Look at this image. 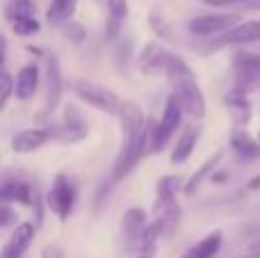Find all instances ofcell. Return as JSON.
Here are the masks:
<instances>
[{
  "label": "cell",
  "mask_w": 260,
  "mask_h": 258,
  "mask_svg": "<svg viewBox=\"0 0 260 258\" xmlns=\"http://www.w3.org/2000/svg\"><path fill=\"white\" fill-rule=\"evenodd\" d=\"M108 7V16L117 18V21H126L128 18V0H105Z\"/></svg>",
  "instance_id": "f1b7e54d"
},
{
  "label": "cell",
  "mask_w": 260,
  "mask_h": 258,
  "mask_svg": "<svg viewBox=\"0 0 260 258\" xmlns=\"http://www.w3.org/2000/svg\"><path fill=\"white\" fill-rule=\"evenodd\" d=\"M153 213H155V219L153 222L157 224L160 229V236L162 238H169L171 233L178 229V222H180V206L176 201L171 204H162V201H155L153 204Z\"/></svg>",
  "instance_id": "e0dca14e"
},
{
  "label": "cell",
  "mask_w": 260,
  "mask_h": 258,
  "mask_svg": "<svg viewBox=\"0 0 260 258\" xmlns=\"http://www.w3.org/2000/svg\"><path fill=\"white\" fill-rule=\"evenodd\" d=\"M206 5H212V7H231V5H240V3H251L256 5L258 0H203Z\"/></svg>",
  "instance_id": "d590c367"
},
{
  "label": "cell",
  "mask_w": 260,
  "mask_h": 258,
  "mask_svg": "<svg viewBox=\"0 0 260 258\" xmlns=\"http://www.w3.org/2000/svg\"><path fill=\"white\" fill-rule=\"evenodd\" d=\"M0 258H23V251L18 249L12 240H7L5 242V247L0 249Z\"/></svg>",
  "instance_id": "e575fe53"
},
{
  "label": "cell",
  "mask_w": 260,
  "mask_h": 258,
  "mask_svg": "<svg viewBox=\"0 0 260 258\" xmlns=\"http://www.w3.org/2000/svg\"><path fill=\"white\" fill-rule=\"evenodd\" d=\"M76 199H78V190L73 185V181L67 174H57L53 181V187L46 195V206L64 222V219L71 217L73 208H76Z\"/></svg>",
  "instance_id": "5b68a950"
},
{
  "label": "cell",
  "mask_w": 260,
  "mask_h": 258,
  "mask_svg": "<svg viewBox=\"0 0 260 258\" xmlns=\"http://www.w3.org/2000/svg\"><path fill=\"white\" fill-rule=\"evenodd\" d=\"M183 190V176H162L155 185V201H162V204H171L176 201V192Z\"/></svg>",
  "instance_id": "603a6c76"
},
{
  "label": "cell",
  "mask_w": 260,
  "mask_h": 258,
  "mask_svg": "<svg viewBox=\"0 0 260 258\" xmlns=\"http://www.w3.org/2000/svg\"><path fill=\"white\" fill-rule=\"evenodd\" d=\"M12 30H14V35H18V37H30V35H37V32L41 30V23L37 21L35 16L18 18V21L12 23Z\"/></svg>",
  "instance_id": "83f0119b"
},
{
  "label": "cell",
  "mask_w": 260,
  "mask_h": 258,
  "mask_svg": "<svg viewBox=\"0 0 260 258\" xmlns=\"http://www.w3.org/2000/svg\"><path fill=\"white\" fill-rule=\"evenodd\" d=\"M247 254H251V256H260V240H258V242H251V245H249Z\"/></svg>",
  "instance_id": "ab89813d"
},
{
  "label": "cell",
  "mask_w": 260,
  "mask_h": 258,
  "mask_svg": "<svg viewBox=\"0 0 260 258\" xmlns=\"http://www.w3.org/2000/svg\"><path fill=\"white\" fill-rule=\"evenodd\" d=\"M167 57H169V50H165L157 41H148L137 55V69L144 76H160L165 73Z\"/></svg>",
  "instance_id": "7c38bea8"
},
{
  "label": "cell",
  "mask_w": 260,
  "mask_h": 258,
  "mask_svg": "<svg viewBox=\"0 0 260 258\" xmlns=\"http://www.w3.org/2000/svg\"><path fill=\"white\" fill-rule=\"evenodd\" d=\"M146 227H148L146 213H144L142 208H128L126 213H123L121 238H123L126 251H139V245H142V238H144Z\"/></svg>",
  "instance_id": "9c48e42d"
},
{
  "label": "cell",
  "mask_w": 260,
  "mask_h": 258,
  "mask_svg": "<svg viewBox=\"0 0 260 258\" xmlns=\"http://www.w3.org/2000/svg\"><path fill=\"white\" fill-rule=\"evenodd\" d=\"M39 80H41V71L35 62L21 67V71L16 73V82H14V96L18 101H30L39 89Z\"/></svg>",
  "instance_id": "4fadbf2b"
},
{
  "label": "cell",
  "mask_w": 260,
  "mask_h": 258,
  "mask_svg": "<svg viewBox=\"0 0 260 258\" xmlns=\"http://www.w3.org/2000/svg\"><path fill=\"white\" fill-rule=\"evenodd\" d=\"M14 96V80L12 76H3L0 78V112L7 108L9 99Z\"/></svg>",
  "instance_id": "f546056e"
},
{
  "label": "cell",
  "mask_w": 260,
  "mask_h": 258,
  "mask_svg": "<svg viewBox=\"0 0 260 258\" xmlns=\"http://www.w3.org/2000/svg\"><path fill=\"white\" fill-rule=\"evenodd\" d=\"M27 53L37 55V57H44V50H41L39 46H27Z\"/></svg>",
  "instance_id": "60d3db41"
},
{
  "label": "cell",
  "mask_w": 260,
  "mask_h": 258,
  "mask_svg": "<svg viewBox=\"0 0 260 258\" xmlns=\"http://www.w3.org/2000/svg\"><path fill=\"white\" fill-rule=\"evenodd\" d=\"M35 231H37L35 224L23 222V224H18V227H16V231L12 233V238H9V240H12L14 245H16L18 249L23 251V254H25V251L30 249L32 240H35Z\"/></svg>",
  "instance_id": "d4e9b609"
},
{
  "label": "cell",
  "mask_w": 260,
  "mask_h": 258,
  "mask_svg": "<svg viewBox=\"0 0 260 258\" xmlns=\"http://www.w3.org/2000/svg\"><path fill=\"white\" fill-rule=\"evenodd\" d=\"M229 142H231L233 153L238 155L240 160H244V163H251V160L260 158V144H258V140H253V137L249 135L247 128H233Z\"/></svg>",
  "instance_id": "ac0fdd59"
},
{
  "label": "cell",
  "mask_w": 260,
  "mask_h": 258,
  "mask_svg": "<svg viewBox=\"0 0 260 258\" xmlns=\"http://www.w3.org/2000/svg\"><path fill=\"white\" fill-rule=\"evenodd\" d=\"M148 27H151L153 35L160 37L162 41H171V44L176 41V32H174V27L169 25V21L165 18V14H162V9H160V7H153L151 12H148Z\"/></svg>",
  "instance_id": "7402d4cb"
},
{
  "label": "cell",
  "mask_w": 260,
  "mask_h": 258,
  "mask_svg": "<svg viewBox=\"0 0 260 258\" xmlns=\"http://www.w3.org/2000/svg\"><path fill=\"white\" fill-rule=\"evenodd\" d=\"M62 30H64V37H67L71 44L80 46V44H85V41H87V27L82 25V23H78V21H67V23L62 25Z\"/></svg>",
  "instance_id": "4316f807"
},
{
  "label": "cell",
  "mask_w": 260,
  "mask_h": 258,
  "mask_svg": "<svg viewBox=\"0 0 260 258\" xmlns=\"http://www.w3.org/2000/svg\"><path fill=\"white\" fill-rule=\"evenodd\" d=\"M53 140V128H23L12 135V151L14 153H35Z\"/></svg>",
  "instance_id": "30bf717a"
},
{
  "label": "cell",
  "mask_w": 260,
  "mask_h": 258,
  "mask_svg": "<svg viewBox=\"0 0 260 258\" xmlns=\"http://www.w3.org/2000/svg\"><path fill=\"white\" fill-rule=\"evenodd\" d=\"M212 183H217V185H221V181H229V174H226L224 172V169H221V172H215V174H212Z\"/></svg>",
  "instance_id": "74e56055"
},
{
  "label": "cell",
  "mask_w": 260,
  "mask_h": 258,
  "mask_svg": "<svg viewBox=\"0 0 260 258\" xmlns=\"http://www.w3.org/2000/svg\"><path fill=\"white\" fill-rule=\"evenodd\" d=\"M9 76V69H7V39L5 35H0V78Z\"/></svg>",
  "instance_id": "d6a6232c"
},
{
  "label": "cell",
  "mask_w": 260,
  "mask_h": 258,
  "mask_svg": "<svg viewBox=\"0 0 260 258\" xmlns=\"http://www.w3.org/2000/svg\"><path fill=\"white\" fill-rule=\"evenodd\" d=\"M165 76L171 82L176 96V101L183 108V114H189L192 119H203L206 117V99H203V91L199 87L194 71L183 57L169 53L167 57V67H165Z\"/></svg>",
  "instance_id": "7a4b0ae2"
},
{
  "label": "cell",
  "mask_w": 260,
  "mask_h": 258,
  "mask_svg": "<svg viewBox=\"0 0 260 258\" xmlns=\"http://www.w3.org/2000/svg\"><path fill=\"white\" fill-rule=\"evenodd\" d=\"M240 23V14H203V16L189 18L187 30L197 37H215L224 35L233 25Z\"/></svg>",
  "instance_id": "52a82bcc"
},
{
  "label": "cell",
  "mask_w": 260,
  "mask_h": 258,
  "mask_svg": "<svg viewBox=\"0 0 260 258\" xmlns=\"http://www.w3.org/2000/svg\"><path fill=\"white\" fill-rule=\"evenodd\" d=\"M73 94L80 101H85L87 105H91V108L101 110L105 114H117L119 108H121V101L112 89L91 80H76L73 82Z\"/></svg>",
  "instance_id": "3957f363"
},
{
  "label": "cell",
  "mask_w": 260,
  "mask_h": 258,
  "mask_svg": "<svg viewBox=\"0 0 260 258\" xmlns=\"http://www.w3.org/2000/svg\"><path fill=\"white\" fill-rule=\"evenodd\" d=\"M221 158H224V153H221V151H217V153H212L210 158L206 160V163H201V167H199L197 172H194L192 176H189L187 181L183 183V192H185V195H187V197L197 195L199 187H201L203 183H206V178H210L212 174L217 172V167H219Z\"/></svg>",
  "instance_id": "d6986e66"
},
{
  "label": "cell",
  "mask_w": 260,
  "mask_h": 258,
  "mask_svg": "<svg viewBox=\"0 0 260 258\" xmlns=\"http://www.w3.org/2000/svg\"><path fill=\"white\" fill-rule=\"evenodd\" d=\"M240 258H260V256H251V254H247V256H240Z\"/></svg>",
  "instance_id": "7bdbcfd3"
},
{
  "label": "cell",
  "mask_w": 260,
  "mask_h": 258,
  "mask_svg": "<svg viewBox=\"0 0 260 258\" xmlns=\"http://www.w3.org/2000/svg\"><path fill=\"white\" fill-rule=\"evenodd\" d=\"M16 210L12 208V206H7V204H0V229H7V227H12L14 222H16Z\"/></svg>",
  "instance_id": "4dcf8cb0"
},
{
  "label": "cell",
  "mask_w": 260,
  "mask_h": 258,
  "mask_svg": "<svg viewBox=\"0 0 260 258\" xmlns=\"http://www.w3.org/2000/svg\"><path fill=\"white\" fill-rule=\"evenodd\" d=\"M139 258H153V254H139Z\"/></svg>",
  "instance_id": "b9f144b4"
},
{
  "label": "cell",
  "mask_w": 260,
  "mask_h": 258,
  "mask_svg": "<svg viewBox=\"0 0 260 258\" xmlns=\"http://www.w3.org/2000/svg\"><path fill=\"white\" fill-rule=\"evenodd\" d=\"M41 258H62V251H59L57 247H46V249L41 251Z\"/></svg>",
  "instance_id": "8d00e7d4"
},
{
  "label": "cell",
  "mask_w": 260,
  "mask_h": 258,
  "mask_svg": "<svg viewBox=\"0 0 260 258\" xmlns=\"http://www.w3.org/2000/svg\"><path fill=\"white\" fill-rule=\"evenodd\" d=\"M35 190L27 181H5L0 183V204H21V206H32L35 204Z\"/></svg>",
  "instance_id": "5bb4252c"
},
{
  "label": "cell",
  "mask_w": 260,
  "mask_h": 258,
  "mask_svg": "<svg viewBox=\"0 0 260 258\" xmlns=\"http://www.w3.org/2000/svg\"><path fill=\"white\" fill-rule=\"evenodd\" d=\"M201 133H203V126H201V123H194V126H187V128H185L183 135H180L178 142H176V146L171 149V163H174V165L187 163V160L192 158L194 149H197Z\"/></svg>",
  "instance_id": "2e32d148"
},
{
  "label": "cell",
  "mask_w": 260,
  "mask_h": 258,
  "mask_svg": "<svg viewBox=\"0 0 260 258\" xmlns=\"http://www.w3.org/2000/svg\"><path fill=\"white\" fill-rule=\"evenodd\" d=\"M224 105L229 108L231 117H233V121H235V126L238 128L247 126V123L251 121L253 105H251V101H249V94L238 91V89H231L229 94L224 96Z\"/></svg>",
  "instance_id": "9a60e30c"
},
{
  "label": "cell",
  "mask_w": 260,
  "mask_h": 258,
  "mask_svg": "<svg viewBox=\"0 0 260 258\" xmlns=\"http://www.w3.org/2000/svg\"><path fill=\"white\" fill-rule=\"evenodd\" d=\"M231 67L235 71V85L233 89L249 91L260 85V53L253 50H235L231 57Z\"/></svg>",
  "instance_id": "277c9868"
},
{
  "label": "cell",
  "mask_w": 260,
  "mask_h": 258,
  "mask_svg": "<svg viewBox=\"0 0 260 258\" xmlns=\"http://www.w3.org/2000/svg\"><path fill=\"white\" fill-rule=\"evenodd\" d=\"M119 121L123 131V144L112 167V183H119L148 155V133H146V117L139 103L135 101H121L119 108Z\"/></svg>",
  "instance_id": "6da1fadb"
},
{
  "label": "cell",
  "mask_w": 260,
  "mask_h": 258,
  "mask_svg": "<svg viewBox=\"0 0 260 258\" xmlns=\"http://www.w3.org/2000/svg\"><path fill=\"white\" fill-rule=\"evenodd\" d=\"M59 99H62V69H59V59L55 55H46V103L44 114H50L57 108Z\"/></svg>",
  "instance_id": "8fae6325"
},
{
  "label": "cell",
  "mask_w": 260,
  "mask_h": 258,
  "mask_svg": "<svg viewBox=\"0 0 260 258\" xmlns=\"http://www.w3.org/2000/svg\"><path fill=\"white\" fill-rule=\"evenodd\" d=\"M224 245V233L217 229V231H210L208 236H203L197 245H192L187 251H185L180 258H215L217 251Z\"/></svg>",
  "instance_id": "ffe728a7"
},
{
  "label": "cell",
  "mask_w": 260,
  "mask_h": 258,
  "mask_svg": "<svg viewBox=\"0 0 260 258\" xmlns=\"http://www.w3.org/2000/svg\"><path fill=\"white\" fill-rule=\"evenodd\" d=\"M130 62H133V44H130V39L117 41V48H114V64H117V69L121 73H126Z\"/></svg>",
  "instance_id": "484cf974"
},
{
  "label": "cell",
  "mask_w": 260,
  "mask_h": 258,
  "mask_svg": "<svg viewBox=\"0 0 260 258\" xmlns=\"http://www.w3.org/2000/svg\"><path fill=\"white\" fill-rule=\"evenodd\" d=\"M247 190H249V192H256V190H260V176H253L251 181L247 183Z\"/></svg>",
  "instance_id": "f35d334b"
},
{
  "label": "cell",
  "mask_w": 260,
  "mask_h": 258,
  "mask_svg": "<svg viewBox=\"0 0 260 258\" xmlns=\"http://www.w3.org/2000/svg\"><path fill=\"white\" fill-rule=\"evenodd\" d=\"M53 133H55V142L76 144V142L85 140L89 128H87V121L80 114V110L73 108V105H67V108H64V123L53 128Z\"/></svg>",
  "instance_id": "ba28073f"
},
{
  "label": "cell",
  "mask_w": 260,
  "mask_h": 258,
  "mask_svg": "<svg viewBox=\"0 0 260 258\" xmlns=\"http://www.w3.org/2000/svg\"><path fill=\"white\" fill-rule=\"evenodd\" d=\"M260 41V18L247 23H238L231 30H226L224 35L215 37L210 41V46L206 48V53H215L226 46H247V44H258Z\"/></svg>",
  "instance_id": "8992f818"
},
{
  "label": "cell",
  "mask_w": 260,
  "mask_h": 258,
  "mask_svg": "<svg viewBox=\"0 0 260 258\" xmlns=\"http://www.w3.org/2000/svg\"><path fill=\"white\" fill-rule=\"evenodd\" d=\"M112 185H114V183H112V181H105V183H103V185H101V187H99V192H96V197H94V208H96V210H99V208H101V206H103L105 197H108V192H110V190H112Z\"/></svg>",
  "instance_id": "836d02e7"
},
{
  "label": "cell",
  "mask_w": 260,
  "mask_h": 258,
  "mask_svg": "<svg viewBox=\"0 0 260 258\" xmlns=\"http://www.w3.org/2000/svg\"><path fill=\"white\" fill-rule=\"evenodd\" d=\"M35 14H37L35 0H9V5L5 7V18L9 23L18 21V18H30Z\"/></svg>",
  "instance_id": "cb8c5ba5"
},
{
  "label": "cell",
  "mask_w": 260,
  "mask_h": 258,
  "mask_svg": "<svg viewBox=\"0 0 260 258\" xmlns=\"http://www.w3.org/2000/svg\"><path fill=\"white\" fill-rule=\"evenodd\" d=\"M76 9H78V0H50L46 18H48L50 25H64L67 21H71Z\"/></svg>",
  "instance_id": "44dd1931"
},
{
  "label": "cell",
  "mask_w": 260,
  "mask_h": 258,
  "mask_svg": "<svg viewBox=\"0 0 260 258\" xmlns=\"http://www.w3.org/2000/svg\"><path fill=\"white\" fill-rule=\"evenodd\" d=\"M258 144H260V131H258Z\"/></svg>",
  "instance_id": "ee69618b"
},
{
  "label": "cell",
  "mask_w": 260,
  "mask_h": 258,
  "mask_svg": "<svg viewBox=\"0 0 260 258\" xmlns=\"http://www.w3.org/2000/svg\"><path fill=\"white\" fill-rule=\"evenodd\" d=\"M119 32H121V21L108 16V21H105V39H108V41L119 39Z\"/></svg>",
  "instance_id": "1f68e13d"
}]
</instances>
